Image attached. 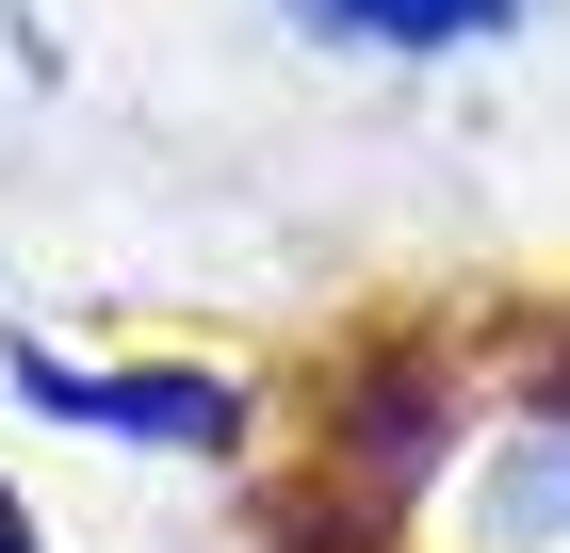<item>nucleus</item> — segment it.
Here are the masks:
<instances>
[{"label":"nucleus","instance_id":"nucleus-1","mask_svg":"<svg viewBox=\"0 0 570 553\" xmlns=\"http://www.w3.org/2000/svg\"><path fill=\"white\" fill-rule=\"evenodd\" d=\"M33 391H49V407H82V424H115V440H213V424H228V391H213V375H196V391H179V375H131V391H98V375H82V391H66V375L33 358Z\"/></svg>","mask_w":570,"mask_h":553},{"label":"nucleus","instance_id":"nucleus-2","mask_svg":"<svg viewBox=\"0 0 570 553\" xmlns=\"http://www.w3.org/2000/svg\"><path fill=\"white\" fill-rule=\"evenodd\" d=\"M309 17H343V33H392V49H440V33H489L505 0H309Z\"/></svg>","mask_w":570,"mask_h":553},{"label":"nucleus","instance_id":"nucleus-4","mask_svg":"<svg viewBox=\"0 0 570 553\" xmlns=\"http://www.w3.org/2000/svg\"><path fill=\"white\" fill-rule=\"evenodd\" d=\"M294 553H309V537H294Z\"/></svg>","mask_w":570,"mask_h":553},{"label":"nucleus","instance_id":"nucleus-3","mask_svg":"<svg viewBox=\"0 0 570 553\" xmlns=\"http://www.w3.org/2000/svg\"><path fill=\"white\" fill-rule=\"evenodd\" d=\"M0 553H33V521H17V505H0Z\"/></svg>","mask_w":570,"mask_h":553}]
</instances>
